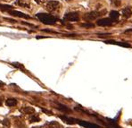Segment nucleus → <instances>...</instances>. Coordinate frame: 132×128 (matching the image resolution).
Returning <instances> with one entry per match:
<instances>
[{"instance_id":"obj_1","label":"nucleus","mask_w":132,"mask_h":128,"mask_svg":"<svg viewBox=\"0 0 132 128\" xmlns=\"http://www.w3.org/2000/svg\"><path fill=\"white\" fill-rule=\"evenodd\" d=\"M37 17L39 19L40 22H42L45 24H48V25H52L54 24L56 22V18L54 16L48 14H37Z\"/></svg>"},{"instance_id":"obj_2","label":"nucleus","mask_w":132,"mask_h":128,"mask_svg":"<svg viewBox=\"0 0 132 128\" xmlns=\"http://www.w3.org/2000/svg\"><path fill=\"white\" fill-rule=\"evenodd\" d=\"M60 6V3L58 1H49L46 3V8L49 12H53V11H55L56 9H58Z\"/></svg>"},{"instance_id":"obj_3","label":"nucleus","mask_w":132,"mask_h":128,"mask_svg":"<svg viewBox=\"0 0 132 128\" xmlns=\"http://www.w3.org/2000/svg\"><path fill=\"white\" fill-rule=\"evenodd\" d=\"M79 14L77 13H68L64 15V20L68 22H77L79 21Z\"/></svg>"},{"instance_id":"obj_4","label":"nucleus","mask_w":132,"mask_h":128,"mask_svg":"<svg viewBox=\"0 0 132 128\" xmlns=\"http://www.w3.org/2000/svg\"><path fill=\"white\" fill-rule=\"evenodd\" d=\"M100 15H101V13H99V12H91V13L87 14L86 15L84 16V18L86 21L89 22V21H92V20H96V19L97 17H99Z\"/></svg>"},{"instance_id":"obj_5","label":"nucleus","mask_w":132,"mask_h":128,"mask_svg":"<svg viewBox=\"0 0 132 128\" xmlns=\"http://www.w3.org/2000/svg\"><path fill=\"white\" fill-rule=\"evenodd\" d=\"M114 21L111 18H103V19H100L97 22V25L99 26H110L112 24Z\"/></svg>"},{"instance_id":"obj_6","label":"nucleus","mask_w":132,"mask_h":128,"mask_svg":"<svg viewBox=\"0 0 132 128\" xmlns=\"http://www.w3.org/2000/svg\"><path fill=\"white\" fill-rule=\"evenodd\" d=\"M9 14L14 16H18V17H21V18H26V19L31 18L29 15H27V14H23V13L22 12H19V11H16V10H10L9 11Z\"/></svg>"},{"instance_id":"obj_7","label":"nucleus","mask_w":132,"mask_h":128,"mask_svg":"<svg viewBox=\"0 0 132 128\" xmlns=\"http://www.w3.org/2000/svg\"><path fill=\"white\" fill-rule=\"evenodd\" d=\"M78 122V124H80V125L84 126L85 128H99L98 125H94V124H91L89 122H86V121H80V120H76Z\"/></svg>"},{"instance_id":"obj_8","label":"nucleus","mask_w":132,"mask_h":128,"mask_svg":"<svg viewBox=\"0 0 132 128\" xmlns=\"http://www.w3.org/2000/svg\"><path fill=\"white\" fill-rule=\"evenodd\" d=\"M105 43L107 44H114V45H118V46L123 47V48H130V45L128 44V43L125 42H117V41H114V40H106Z\"/></svg>"},{"instance_id":"obj_9","label":"nucleus","mask_w":132,"mask_h":128,"mask_svg":"<svg viewBox=\"0 0 132 128\" xmlns=\"http://www.w3.org/2000/svg\"><path fill=\"white\" fill-rule=\"evenodd\" d=\"M122 14H123V16L125 18H129V17H131V15H132V9H131V7H129V6H127V7H125V8L122 10Z\"/></svg>"},{"instance_id":"obj_10","label":"nucleus","mask_w":132,"mask_h":128,"mask_svg":"<svg viewBox=\"0 0 132 128\" xmlns=\"http://www.w3.org/2000/svg\"><path fill=\"white\" fill-rule=\"evenodd\" d=\"M60 125L55 121H53V122H49L46 125H45V128H60Z\"/></svg>"},{"instance_id":"obj_11","label":"nucleus","mask_w":132,"mask_h":128,"mask_svg":"<svg viewBox=\"0 0 132 128\" xmlns=\"http://www.w3.org/2000/svg\"><path fill=\"white\" fill-rule=\"evenodd\" d=\"M5 105L8 107H14L17 105V100L15 99H8L5 101Z\"/></svg>"},{"instance_id":"obj_12","label":"nucleus","mask_w":132,"mask_h":128,"mask_svg":"<svg viewBox=\"0 0 132 128\" xmlns=\"http://www.w3.org/2000/svg\"><path fill=\"white\" fill-rule=\"evenodd\" d=\"M22 111L23 113H25V114L31 115V114H32V113L35 112V109H34L33 108H31V107H26V108H22Z\"/></svg>"},{"instance_id":"obj_13","label":"nucleus","mask_w":132,"mask_h":128,"mask_svg":"<svg viewBox=\"0 0 132 128\" xmlns=\"http://www.w3.org/2000/svg\"><path fill=\"white\" fill-rule=\"evenodd\" d=\"M119 16H120V14H119V12H117V11H112V12L110 13V18L112 19V21L117 20V19L119 18Z\"/></svg>"},{"instance_id":"obj_14","label":"nucleus","mask_w":132,"mask_h":128,"mask_svg":"<svg viewBox=\"0 0 132 128\" xmlns=\"http://www.w3.org/2000/svg\"><path fill=\"white\" fill-rule=\"evenodd\" d=\"M61 118L63 120V121L65 122V123L67 124H71V125H72V124H74V122L76 121L75 119H71V118H68V117H65V116H61Z\"/></svg>"},{"instance_id":"obj_15","label":"nucleus","mask_w":132,"mask_h":128,"mask_svg":"<svg viewBox=\"0 0 132 128\" xmlns=\"http://www.w3.org/2000/svg\"><path fill=\"white\" fill-rule=\"evenodd\" d=\"M13 7L10 6V5H2V4H0V9L1 10H5V11H10L11 9H12Z\"/></svg>"},{"instance_id":"obj_16","label":"nucleus","mask_w":132,"mask_h":128,"mask_svg":"<svg viewBox=\"0 0 132 128\" xmlns=\"http://www.w3.org/2000/svg\"><path fill=\"white\" fill-rule=\"evenodd\" d=\"M2 125L5 128H9L10 127V121L8 119H5L3 122H2Z\"/></svg>"},{"instance_id":"obj_17","label":"nucleus","mask_w":132,"mask_h":128,"mask_svg":"<svg viewBox=\"0 0 132 128\" xmlns=\"http://www.w3.org/2000/svg\"><path fill=\"white\" fill-rule=\"evenodd\" d=\"M37 121H39V117L37 116H36V115H33L32 117L31 118V122L33 123V122H37Z\"/></svg>"},{"instance_id":"obj_18","label":"nucleus","mask_w":132,"mask_h":128,"mask_svg":"<svg viewBox=\"0 0 132 128\" xmlns=\"http://www.w3.org/2000/svg\"><path fill=\"white\" fill-rule=\"evenodd\" d=\"M17 4H18L19 5H22V6H24V7H29L30 6V5H28V4L23 3V2H22L21 0H18V1H17Z\"/></svg>"},{"instance_id":"obj_19","label":"nucleus","mask_w":132,"mask_h":128,"mask_svg":"<svg viewBox=\"0 0 132 128\" xmlns=\"http://www.w3.org/2000/svg\"><path fill=\"white\" fill-rule=\"evenodd\" d=\"M81 26H83V27H87V28H89V27H94V24L93 23H89V22H88V23H82L81 24Z\"/></svg>"},{"instance_id":"obj_20","label":"nucleus","mask_w":132,"mask_h":128,"mask_svg":"<svg viewBox=\"0 0 132 128\" xmlns=\"http://www.w3.org/2000/svg\"><path fill=\"white\" fill-rule=\"evenodd\" d=\"M35 2H36V3H37V4H39V5H41V4L44 3L45 0H35Z\"/></svg>"},{"instance_id":"obj_21","label":"nucleus","mask_w":132,"mask_h":128,"mask_svg":"<svg viewBox=\"0 0 132 128\" xmlns=\"http://www.w3.org/2000/svg\"><path fill=\"white\" fill-rule=\"evenodd\" d=\"M66 1H67V2H70V1H71V0H66Z\"/></svg>"},{"instance_id":"obj_22","label":"nucleus","mask_w":132,"mask_h":128,"mask_svg":"<svg viewBox=\"0 0 132 128\" xmlns=\"http://www.w3.org/2000/svg\"><path fill=\"white\" fill-rule=\"evenodd\" d=\"M0 105H1V101H0Z\"/></svg>"}]
</instances>
